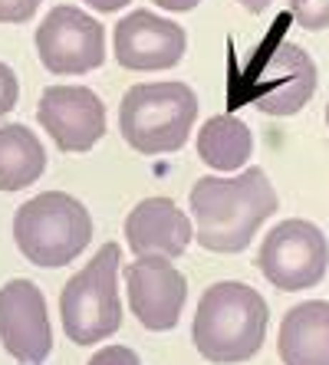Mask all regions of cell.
Wrapping results in <instances>:
<instances>
[{"label": "cell", "mask_w": 329, "mask_h": 365, "mask_svg": "<svg viewBox=\"0 0 329 365\" xmlns=\"http://www.w3.org/2000/svg\"><path fill=\"white\" fill-rule=\"evenodd\" d=\"M191 211L198 221L194 240L204 250L237 254L277 211V191L263 168H247L237 178H201L191 187Z\"/></svg>", "instance_id": "1"}, {"label": "cell", "mask_w": 329, "mask_h": 365, "mask_svg": "<svg viewBox=\"0 0 329 365\" xmlns=\"http://www.w3.org/2000/svg\"><path fill=\"white\" fill-rule=\"evenodd\" d=\"M267 303L253 287L221 280L204 289L194 313V346L208 362H247L260 352L267 336Z\"/></svg>", "instance_id": "2"}, {"label": "cell", "mask_w": 329, "mask_h": 365, "mask_svg": "<svg viewBox=\"0 0 329 365\" xmlns=\"http://www.w3.org/2000/svg\"><path fill=\"white\" fill-rule=\"evenodd\" d=\"M198 119V96L185 83H138L118 106V125L136 152H178Z\"/></svg>", "instance_id": "3"}, {"label": "cell", "mask_w": 329, "mask_h": 365, "mask_svg": "<svg viewBox=\"0 0 329 365\" xmlns=\"http://www.w3.org/2000/svg\"><path fill=\"white\" fill-rule=\"evenodd\" d=\"M93 237V217L86 204L66 191L36 195L14 214V240L36 267H66Z\"/></svg>", "instance_id": "4"}, {"label": "cell", "mask_w": 329, "mask_h": 365, "mask_svg": "<svg viewBox=\"0 0 329 365\" xmlns=\"http://www.w3.org/2000/svg\"><path fill=\"white\" fill-rule=\"evenodd\" d=\"M118 260L122 247L106 244L99 254L63 287L59 316L63 329L76 346H96L109 339L122 326V299H118Z\"/></svg>", "instance_id": "5"}, {"label": "cell", "mask_w": 329, "mask_h": 365, "mask_svg": "<svg viewBox=\"0 0 329 365\" xmlns=\"http://www.w3.org/2000/svg\"><path fill=\"white\" fill-rule=\"evenodd\" d=\"M260 273L283 293L310 289L326 277L329 244L310 221H283L260 244Z\"/></svg>", "instance_id": "6"}, {"label": "cell", "mask_w": 329, "mask_h": 365, "mask_svg": "<svg viewBox=\"0 0 329 365\" xmlns=\"http://www.w3.org/2000/svg\"><path fill=\"white\" fill-rule=\"evenodd\" d=\"M36 53L53 76H83L106 60V34L86 10L63 4L36 26Z\"/></svg>", "instance_id": "7"}, {"label": "cell", "mask_w": 329, "mask_h": 365, "mask_svg": "<svg viewBox=\"0 0 329 365\" xmlns=\"http://www.w3.org/2000/svg\"><path fill=\"white\" fill-rule=\"evenodd\" d=\"M126 289L132 316L145 329L168 332L178 326L188 299V280L165 257H138L136 264H128Z\"/></svg>", "instance_id": "8"}, {"label": "cell", "mask_w": 329, "mask_h": 365, "mask_svg": "<svg viewBox=\"0 0 329 365\" xmlns=\"http://www.w3.org/2000/svg\"><path fill=\"white\" fill-rule=\"evenodd\" d=\"M36 119L63 152H89L106 135V106L86 86H46Z\"/></svg>", "instance_id": "9"}, {"label": "cell", "mask_w": 329, "mask_h": 365, "mask_svg": "<svg viewBox=\"0 0 329 365\" xmlns=\"http://www.w3.org/2000/svg\"><path fill=\"white\" fill-rule=\"evenodd\" d=\"M0 342L26 365L43 362L53 352L46 297L34 280H10L0 289Z\"/></svg>", "instance_id": "10"}, {"label": "cell", "mask_w": 329, "mask_h": 365, "mask_svg": "<svg viewBox=\"0 0 329 365\" xmlns=\"http://www.w3.org/2000/svg\"><path fill=\"white\" fill-rule=\"evenodd\" d=\"M116 60L132 73H158L181 63L188 36L178 24L155 17L152 10H132L116 24Z\"/></svg>", "instance_id": "11"}, {"label": "cell", "mask_w": 329, "mask_h": 365, "mask_svg": "<svg viewBox=\"0 0 329 365\" xmlns=\"http://www.w3.org/2000/svg\"><path fill=\"white\" fill-rule=\"evenodd\" d=\"M316 93V63L296 43H280L257 76V109L267 115H296Z\"/></svg>", "instance_id": "12"}, {"label": "cell", "mask_w": 329, "mask_h": 365, "mask_svg": "<svg viewBox=\"0 0 329 365\" xmlns=\"http://www.w3.org/2000/svg\"><path fill=\"white\" fill-rule=\"evenodd\" d=\"M194 237L185 211L168 197H145L126 217V244L136 257H181Z\"/></svg>", "instance_id": "13"}, {"label": "cell", "mask_w": 329, "mask_h": 365, "mask_svg": "<svg viewBox=\"0 0 329 365\" xmlns=\"http://www.w3.org/2000/svg\"><path fill=\"white\" fill-rule=\"evenodd\" d=\"M277 352L283 365H329V303L293 306L280 326Z\"/></svg>", "instance_id": "14"}, {"label": "cell", "mask_w": 329, "mask_h": 365, "mask_svg": "<svg viewBox=\"0 0 329 365\" xmlns=\"http://www.w3.org/2000/svg\"><path fill=\"white\" fill-rule=\"evenodd\" d=\"M46 152L26 125L0 128V191H20L40 181Z\"/></svg>", "instance_id": "15"}, {"label": "cell", "mask_w": 329, "mask_h": 365, "mask_svg": "<svg viewBox=\"0 0 329 365\" xmlns=\"http://www.w3.org/2000/svg\"><path fill=\"white\" fill-rule=\"evenodd\" d=\"M250 152H253V135L237 115H214L198 132V155L218 171L244 168Z\"/></svg>", "instance_id": "16"}, {"label": "cell", "mask_w": 329, "mask_h": 365, "mask_svg": "<svg viewBox=\"0 0 329 365\" xmlns=\"http://www.w3.org/2000/svg\"><path fill=\"white\" fill-rule=\"evenodd\" d=\"M290 14L303 30H326L329 0H290Z\"/></svg>", "instance_id": "17"}, {"label": "cell", "mask_w": 329, "mask_h": 365, "mask_svg": "<svg viewBox=\"0 0 329 365\" xmlns=\"http://www.w3.org/2000/svg\"><path fill=\"white\" fill-rule=\"evenodd\" d=\"M43 0H0V24H26Z\"/></svg>", "instance_id": "18"}, {"label": "cell", "mask_w": 329, "mask_h": 365, "mask_svg": "<svg viewBox=\"0 0 329 365\" xmlns=\"http://www.w3.org/2000/svg\"><path fill=\"white\" fill-rule=\"evenodd\" d=\"M17 96H20V83L14 76V69L7 63H0V115H7L17 106Z\"/></svg>", "instance_id": "19"}, {"label": "cell", "mask_w": 329, "mask_h": 365, "mask_svg": "<svg viewBox=\"0 0 329 365\" xmlns=\"http://www.w3.org/2000/svg\"><path fill=\"white\" fill-rule=\"evenodd\" d=\"M89 365H142V362L128 346H106L89 359Z\"/></svg>", "instance_id": "20"}, {"label": "cell", "mask_w": 329, "mask_h": 365, "mask_svg": "<svg viewBox=\"0 0 329 365\" xmlns=\"http://www.w3.org/2000/svg\"><path fill=\"white\" fill-rule=\"evenodd\" d=\"M155 7L161 10H171V14H185V10H194L201 0H152Z\"/></svg>", "instance_id": "21"}, {"label": "cell", "mask_w": 329, "mask_h": 365, "mask_svg": "<svg viewBox=\"0 0 329 365\" xmlns=\"http://www.w3.org/2000/svg\"><path fill=\"white\" fill-rule=\"evenodd\" d=\"M93 10H99V14H116V10H122L128 4V0H86Z\"/></svg>", "instance_id": "22"}, {"label": "cell", "mask_w": 329, "mask_h": 365, "mask_svg": "<svg viewBox=\"0 0 329 365\" xmlns=\"http://www.w3.org/2000/svg\"><path fill=\"white\" fill-rule=\"evenodd\" d=\"M241 7H247L250 14H260V10L270 7V0H241Z\"/></svg>", "instance_id": "23"}, {"label": "cell", "mask_w": 329, "mask_h": 365, "mask_svg": "<svg viewBox=\"0 0 329 365\" xmlns=\"http://www.w3.org/2000/svg\"><path fill=\"white\" fill-rule=\"evenodd\" d=\"M326 125H329V106H326Z\"/></svg>", "instance_id": "24"}]
</instances>
